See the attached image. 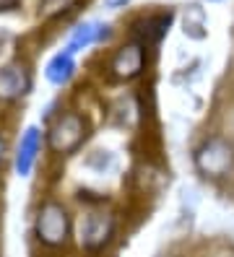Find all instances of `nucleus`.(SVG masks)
<instances>
[{
	"label": "nucleus",
	"mask_w": 234,
	"mask_h": 257,
	"mask_svg": "<svg viewBox=\"0 0 234 257\" xmlns=\"http://www.w3.org/2000/svg\"><path fill=\"white\" fill-rule=\"evenodd\" d=\"M86 138H89L86 117H81L78 112H65L52 122L50 133H47V146H50L52 154L68 156V154H75Z\"/></svg>",
	"instance_id": "nucleus-1"
},
{
	"label": "nucleus",
	"mask_w": 234,
	"mask_h": 257,
	"mask_svg": "<svg viewBox=\"0 0 234 257\" xmlns=\"http://www.w3.org/2000/svg\"><path fill=\"white\" fill-rule=\"evenodd\" d=\"M195 169L203 177H226L234 169V148L226 138L213 135V138L203 141L200 148L195 151Z\"/></svg>",
	"instance_id": "nucleus-2"
},
{
	"label": "nucleus",
	"mask_w": 234,
	"mask_h": 257,
	"mask_svg": "<svg viewBox=\"0 0 234 257\" xmlns=\"http://www.w3.org/2000/svg\"><path fill=\"white\" fill-rule=\"evenodd\" d=\"M34 234L42 241L44 247H62L68 241L70 234V218H68V210L62 208L55 200H47L34 221Z\"/></svg>",
	"instance_id": "nucleus-3"
},
{
	"label": "nucleus",
	"mask_w": 234,
	"mask_h": 257,
	"mask_svg": "<svg viewBox=\"0 0 234 257\" xmlns=\"http://www.w3.org/2000/svg\"><path fill=\"white\" fill-rule=\"evenodd\" d=\"M143 65H146V47L138 42H125L109 60V78L117 83L133 81L143 73Z\"/></svg>",
	"instance_id": "nucleus-4"
},
{
	"label": "nucleus",
	"mask_w": 234,
	"mask_h": 257,
	"mask_svg": "<svg viewBox=\"0 0 234 257\" xmlns=\"http://www.w3.org/2000/svg\"><path fill=\"white\" fill-rule=\"evenodd\" d=\"M115 234V216L104 213V210H91L81 218L78 226V239H81L84 249H102L104 244H109V239Z\"/></svg>",
	"instance_id": "nucleus-5"
},
{
	"label": "nucleus",
	"mask_w": 234,
	"mask_h": 257,
	"mask_svg": "<svg viewBox=\"0 0 234 257\" xmlns=\"http://www.w3.org/2000/svg\"><path fill=\"white\" fill-rule=\"evenodd\" d=\"M31 91V73L24 63H11L0 70V101H19Z\"/></svg>",
	"instance_id": "nucleus-6"
},
{
	"label": "nucleus",
	"mask_w": 234,
	"mask_h": 257,
	"mask_svg": "<svg viewBox=\"0 0 234 257\" xmlns=\"http://www.w3.org/2000/svg\"><path fill=\"white\" fill-rule=\"evenodd\" d=\"M172 13L167 11V13H151V16H146V19H140V21H135L133 24V42H138V44H156V42H162L164 37H167V32H169V26H172Z\"/></svg>",
	"instance_id": "nucleus-7"
},
{
	"label": "nucleus",
	"mask_w": 234,
	"mask_h": 257,
	"mask_svg": "<svg viewBox=\"0 0 234 257\" xmlns=\"http://www.w3.org/2000/svg\"><path fill=\"white\" fill-rule=\"evenodd\" d=\"M42 148V130L37 125H31L24 130L21 141H19V148H16V172L19 177H29L31 174V166L37 161V154Z\"/></svg>",
	"instance_id": "nucleus-8"
},
{
	"label": "nucleus",
	"mask_w": 234,
	"mask_h": 257,
	"mask_svg": "<svg viewBox=\"0 0 234 257\" xmlns=\"http://www.w3.org/2000/svg\"><path fill=\"white\" fill-rule=\"evenodd\" d=\"M109 37V26L102 24V21H86L81 26H75V32L70 34V42H68V52L75 55L78 50H86L91 44H97L102 39Z\"/></svg>",
	"instance_id": "nucleus-9"
},
{
	"label": "nucleus",
	"mask_w": 234,
	"mask_h": 257,
	"mask_svg": "<svg viewBox=\"0 0 234 257\" xmlns=\"http://www.w3.org/2000/svg\"><path fill=\"white\" fill-rule=\"evenodd\" d=\"M73 73H75V60H73V55L68 50L57 52L44 68V75H47V81H50L52 86H65L73 78Z\"/></svg>",
	"instance_id": "nucleus-10"
},
{
	"label": "nucleus",
	"mask_w": 234,
	"mask_h": 257,
	"mask_svg": "<svg viewBox=\"0 0 234 257\" xmlns=\"http://www.w3.org/2000/svg\"><path fill=\"white\" fill-rule=\"evenodd\" d=\"M70 6H73V0H39V13L50 19V16H57V13H62Z\"/></svg>",
	"instance_id": "nucleus-11"
},
{
	"label": "nucleus",
	"mask_w": 234,
	"mask_h": 257,
	"mask_svg": "<svg viewBox=\"0 0 234 257\" xmlns=\"http://www.w3.org/2000/svg\"><path fill=\"white\" fill-rule=\"evenodd\" d=\"M128 3H130V0H104L107 8H125Z\"/></svg>",
	"instance_id": "nucleus-12"
},
{
	"label": "nucleus",
	"mask_w": 234,
	"mask_h": 257,
	"mask_svg": "<svg viewBox=\"0 0 234 257\" xmlns=\"http://www.w3.org/2000/svg\"><path fill=\"white\" fill-rule=\"evenodd\" d=\"M21 0H0V11H11V8H16Z\"/></svg>",
	"instance_id": "nucleus-13"
},
{
	"label": "nucleus",
	"mask_w": 234,
	"mask_h": 257,
	"mask_svg": "<svg viewBox=\"0 0 234 257\" xmlns=\"http://www.w3.org/2000/svg\"><path fill=\"white\" fill-rule=\"evenodd\" d=\"M3 154H6V143H3V138H0V161H3Z\"/></svg>",
	"instance_id": "nucleus-14"
},
{
	"label": "nucleus",
	"mask_w": 234,
	"mask_h": 257,
	"mask_svg": "<svg viewBox=\"0 0 234 257\" xmlns=\"http://www.w3.org/2000/svg\"><path fill=\"white\" fill-rule=\"evenodd\" d=\"M211 3H213V0H211Z\"/></svg>",
	"instance_id": "nucleus-15"
}]
</instances>
